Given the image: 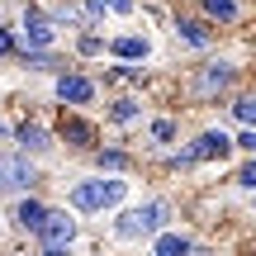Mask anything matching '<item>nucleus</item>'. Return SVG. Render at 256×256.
Returning a JSON list of instances; mask_svg holds the SVG:
<instances>
[{"instance_id": "1", "label": "nucleus", "mask_w": 256, "mask_h": 256, "mask_svg": "<svg viewBox=\"0 0 256 256\" xmlns=\"http://www.w3.org/2000/svg\"><path fill=\"white\" fill-rule=\"evenodd\" d=\"M66 209L76 218H114L124 204H133V176H100V171H81L62 185Z\"/></svg>"}, {"instance_id": "2", "label": "nucleus", "mask_w": 256, "mask_h": 256, "mask_svg": "<svg viewBox=\"0 0 256 256\" xmlns=\"http://www.w3.org/2000/svg\"><path fill=\"white\" fill-rule=\"evenodd\" d=\"M242 81H247V66H242L238 57L204 52L200 62L180 76V95H185V104H218L223 110V104L242 90Z\"/></svg>"}, {"instance_id": "3", "label": "nucleus", "mask_w": 256, "mask_h": 256, "mask_svg": "<svg viewBox=\"0 0 256 256\" xmlns=\"http://www.w3.org/2000/svg\"><path fill=\"white\" fill-rule=\"evenodd\" d=\"M180 214V204L171 194H142L138 204H124L110 218V242L114 247H147L156 232H166Z\"/></svg>"}, {"instance_id": "4", "label": "nucleus", "mask_w": 256, "mask_h": 256, "mask_svg": "<svg viewBox=\"0 0 256 256\" xmlns=\"http://www.w3.org/2000/svg\"><path fill=\"white\" fill-rule=\"evenodd\" d=\"M48 185V166L38 156L19 152V147H0V200H19V194H38Z\"/></svg>"}, {"instance_id": "5", "label": "nucleus", "mask_w": 256, "mask_h": 256, "mask_svg": "<svg viewBox=\"0 0 256 256\" xmlns=\"http://www.w3.org/2000/svg\"><path fill=\"white\" fill-rule=\"evenodd\" d=\"M52 133H57V147L66 156H90L104 142V124L90 119V110H57Z\"/></svg>"}, {"instance_id": "6", "label": "nucleus", "mask_w": 256, "mask_h": 256, "mask_svg": "<svg viewBox=\"0 0 256 256\" xmlns=\"http://www.w3.org/2000/svg\"><path fill=\"white\" fill-rule=\"evenodd\" d=\"M100 95H104L100 76H95L90 66H81V62H72L66 72L52 76V104L57 110H95Z\"/></svg>"}, {"instance_id": "7", "label": "nucleus", "mask_w": 256, "mask_h": 256, "mask_svg": "<svg viewBox=\"0 0 256 256\" xmlns=\"http://www.w3.org/2000/svg\"><path fill=\"white\" fill-rule=\"evenodd\" d=\"M10 147L38 156V162L62 152V147H57V133H52V119H43V114H14V119H10Z\"/></svg>"}, {"instance_id": "8", "label": "nucleus", "mask_w": 256, "mask_h": 256, "mask_svg": "<svg viewBox=\"0 0 256 256\" xmlns=\"http://www.w3.org/2000/svg\"><path fill=\"white\" fill-rule=\"evenodd\" d=\"M171 34H176V43H180L190 57H204V52H214V43H218V28H214L204 14H194L190 5L171 10Z\"/></svg>"}, {"instance_id": "9", "label": "nucleus", "mask_w": 256, "mask_h": 256, "mask_svg": "<svg viewBox=\"0 0 256 256\" xmlns=\"http://www.w3.org/2000/svg\"><path fill=\"white\" fill-rule=\"evenodd\" d=\"M48 194H19V200H5V209H0V223H5L14 238H24V242H34V232L43 228V218H48Z\"/></svg>"}, {"instance_id": "10", "label": "nucleus", "mask_w": 256, "mask_h": 256, "mask_svg": "<svg viewBox=\"0 0 256 256\" xmlns=\"http://www.w3.org/2000/svg\"><path fill=\"white\" fill-rule=\"evenodd\" d=\"M142 119H147V90H114L100 124L124 138V133H133V128H142Z\"/></svg>"}, {"instance_id": "11", "label": "nucleus", "mask_w": 256, "mask_h": 256, "mask_svg": "<svg viewBox=\"0 0 256 256\" xmlns=\"http://www.w3.org/2000/svg\"><path fill=\"white\" fill-rule=\"evenodd\" d=\"M34 247H81V218L66 204H48V218L34 232Z\"/></svg>"}, {"instance_id": "12", "label": "nucleus", "mask_w": 256, "mask_h": 256, "mask_svg": "<svg viewBox=\"0 0 256 256\" xmlns=\"http://www.w3.org/2000/svg\"><path fill=\"white\" fill-rule=\"evenodd\" d=\"M190 138L200 142L204 166H232V162H238V147H232V128H223L218 119H214V124H200Z\"/></svg>"}, {"instance_id": "13", "label": "nucleus", "mask_w": 256, "mask_h": 256, "mask_svg": "<svg viewBox=\"0 0 256 256\" xmlns=\"http://www.w3.org/2000/svg\"><path fill=\"white\" fill-rule=\"evenodd\" d=\"M86 162H90V171H100V176H133L138 171V152L124 142V138H104Z\"/></svg>"}, {"instance_id": "14", "label": "nucleus", "mask_w": 256, "mask_h": 256, "mask_svg": "<svg viewBox=\"0 0 256 256\" xmlns=\"http://www.w3.org/2000/svg\"><path fill=\"white\" fill-rule=\"evenodd\" d=\"M110 62H133V66H152L156 62V38L152 34H110Z\"/></svg>"}, {"instance_id": "15", "label": "nucleus", "mask_w": 256, "mask_h": 256, "mask_svg": "<svg viewBox=\"0 0 256 256\" xmlns=\"http://www.w3.org/2000/svg\"><path fill=\"white\" fill-rule=\"evenodd\" d=\"M180 138H185V119L176 110H162V114H147L142 119V142L152 152H171Z\"/></svg>"}, {"instance_id": "16", "label": "nucleus", "mask_w": 256, "mask_h": 256, "mask_svg": "<svg viewBox=\"0 0 256 256\" xmlns=\"http://www.w3.org/2000/svg\"><path fill=\"white\" fill-rule=\"evenodd\" d=\"M72 62H76V57L62 52V48H43V52H38V48H19V57H14V66L24 76H48V81H52L57 72H66Z\"/></svg>"}, {"instance_id": "17", "label": "nucleus", "mask_w": 256, "mask_h": 256, "mask_svg": "<svg viewBox=\"0 0 256 256\" xmlns=\"http://www.w3.org/2000/svg\"><path fill=\"white\" fill-rule=\"evenodd\" d=\"M156 171H162V176H200V171H204L200 142H194V138H180L171 152H162V156H156Z\"/></svg>"}, {"instance_id": "18", "label": "nucleus", "mask_w": 256, "mask_h": 256, "mask_svg": "<svg viewBox=\"0 0 256 256\" xmlns=\"http://www.w3.org/2000/svg\"><path fill=\"white\" fill-rule=\"evenodd\" d=\"M100 76V86L104 90H152V81H147V66H133V62H104V72H95Z\"/></svg>"}, {"instance_id": "19", "label": "nucleus", "mask_w": 256, "mask_h": 256, "mask_svg": "<svg viewBox=\"0 0 256 256\" xmlns=\"http://www.w3.org/2000/svg\"><path fill=\"white\" fill-rule=\"evenodd\" d=\"M194 14H204L214 28H238L247 19V0H185Z\"/></svg>"}, {"instance_id": "20", "label": "nucleus", "mask_w": 256, "mask_h": 256, "mask_svg": "<svg viewBox=\"0 0 256 256\" xmlns=\"http://www.w3.org/2000/svg\"><path fill=\"white\" fill-rule=\"evenodd\" d=\"M194 242H200V232L194 228H180V223H171L166 232H156L152 242L142 247V256H190Z\"/></svg>"}, {"instance_id": "21", "label": "nucleus", "mask_w": 256, "mask_h": 256, "mask_svg": "<svg viewBox=\"0 0 256 256\" xmlns=\"http://www.w3.org/2000/svg\"><path fill=\"white\" fill-rule=\"evenodd\" d=\"M223 128H256V86H242L218 114Z\"/></svg>"}, {"instance_id": "22", "label": "nucleus", "mask_w": 256, "mask_h": 256, "mask_svg": "<svg viewBox=\"0 0 256 256\" xmlns=\"http://www.w3.org/2000/svg\"><path fill=\"white\" fill-rule=\"evenodd\" d=\"M66 52H72L81 66L86 62H110V38H104V34H90V28H76Z\"/></svg>"}, {"instance_id": "23", "label": "nucleus", "mask_w": 256, "mask_h": 256, "mask_svg": "<svg viewBox=\"0 0 256 256\" xmlns=\"http://www.w3.org/2000/svg\"><path fill=\"white\" fill-rule=\"evenodd\" d=\"M256 190V156H238L232 162V171H228V194H247Z\"/></svg>"}, {"instance_id": "24", "label": "nucleus", "mask_w": 256, "mask_h": 256, "mask_svg": "<svg viewBox=\"0 0 256 256\" xmlns=\"http://www.w3.org/2000/svg\"><path fill=\"white\" fill-rule=\"evenodd\" d=\"M104 24H110V10H104V0H76V28L104 34Z\"/></svg>"}, {"instance_id": "25", "label": "nucleus", "mask_w": 256, "mask_h": 256, "mask_svg": "<svg viewBox=\"0 0 256 256\" xmlns=\"http://www.w3.org/2000/svg\"><path fill=\"white\" fill-rule=\"evenodd\" d=\"M19 48H24V38H19V28L5 19V24H0V66H5V62H14V57H19Z\"/></svg>"}, {"instance_id": "26", "label": "nucleus", "mask_w": 256, "mask_h": 256, "mask_svg": "<svg viewBox=\"0 0 256 256\" xmlns=\"http://www.w3.org/2000/svg\"><path fill=\"white\" fill-rule=\"evenodd\" d=\"M48 19H52V28H72L76 34V0H52L48 5Z\"/></svg>"}, {"instance_id": "27", "label": "nucleus", "mask_w": 256, "mask_h": 256, "mask_svg": "<svg viewBox=\"0 0 256 256\" xmlns=\"http://www.w3.org/2000/svg\"><path fill=\"white\" fill-rule=\"evenodd\" d=\"M232 147L238 156H256V128H232Z\"/></svg>"}, {"instance_id": "28", "label": "nucleus", "mask_w": 256, "mask_h": 256, "mask_svg": "<svg viewBox=\"0 0 256 256\" xmlns=\"http://www.w3.org/2000/svg\"><path fill=\"white\" fill-rule=\"evenodd\" d=\"M138 5H142V0H104L110 19H133V14H138Z\"/></svg>"}, {"instance_id": "29", "label": "nucleus", "mask_w": 256, "mask_h": 256, "mask_svg": "<svg viewBox=\"0 0 256 256\" xmlns=\"http://www.w3.org/2000/svg\"><path fill=\"white\" fill-rule=\"evenodd\" d=\"M34 256H81V247H34Z\"/></svg>"}, {"instance_id": "30", "label": "nucleus", "mask_w": 256, "mask_h": 256, "mask_svg": "<svg viewBox=\"0 0 256 256\" xmlns=\"http://www.w3.org/2000/svg\"><path fill=\"white\" fill-rule=\"evenodd\" d=\"M147 19H152V24H166V10L156 5V0H147Z\"/></svg>"}, {"instance_id": "31", "label": "nucleus", "mask_w": 256, "mask_h": 256, "mask_svg": "<svg viewBox=\"0 0 256 256\" xmlns=\"http://www.w3.org/2000/svg\"><path fill=\"white\" fill-rule=\"evenodd\" d=\"M0 142H10V119L0 114Z\"/></svg>"}, {"instance_id": "32", "label": "nucleus", "mask_w": 256, "mask_h": 256, "mask_svg": "<svg viewBox=\"0 0 256 256\" xmlns=\"http://www.w3.org/2000/svg\"><path fill=\"white\" fill-rule=\"evenodd\" d=\"M247 209H252V218H256V190H252V194H247Z\"/></svg>"}, {"instance_id": "33", "label": "nucleus", "mask_w": 256, "mask_h": 256, "mask_svg": "<svg viewBox=\"0 0 256 256\" xmlns=\"http://www.w3.org/2000/svg\"><path fill=\"white\" fill-rule=\"evenodd\" d=\"M0 24H5V10H0Z\"/></svg>"}]
</instances>
